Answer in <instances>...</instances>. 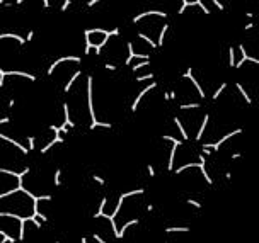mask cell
<instances>
[{
  "label": "cell",
  "instance_id": "53",
  "mask_svg": "<svg viewBox=\"0 0 259 243\" xmlns=\"http://www.w3.org/2000/svg\"><path fill=\"white\" fill-rule=\"evenodd\" d=\"M80 243H89V240H87L85 236H82V238H80Z\"/></svg>",
  "mask_w": 259,
  "mask_h": 243
},
{
  "label": "cell",
  "instance_id": "19",
  "mask_svg": "<svg viewBox=\"0 0 259 243\" xmlns=\"http://www.w3.org/2000/svg\"><path fill=\"white\" fill-rule=\"evenodd\" d=\"M138 38H140V39H143V41H145V43H147V44H148V46L152 48V49H155V48L159 46V44H157L155 41L152 39V38H148V36H147V34H145V33H138Z\"/></svg>",
  "mask_w": 259,
  "mask_h": 243
},
{
  "label": "cell",
  "instance_id": "52",
  "mask_svg": "<svg viewBox=\"0 0 259 243\" xmlns=\"http://www.w3.org/2000/svg\"><path fill=\"white\" fill-rule=\"evenodd\" d=\"M164 99H165V101H170V94H169V92H165V94H164Z\"/></svg>",
  "mask_w": 259,
  "mask_h": 243
},
{
  "label": "cell",
  "instance_id": "49",
  "mask_svg": "<svg viewBox=\"0 0 259 243\" xmlns=\"http://www.w3.org/2000/svg\"><path fill=\"white\" fill-rule=\"evenodd\" d=\"M223 175H225V179H227V180H230V179H232V172H225Z\"/></svg>",
  "mask_w": 259,
  "mask_h": 243
},
{
  "label": "cell",
  "instance_id": "21",
  "mask_svg": "<svg viewBox=\"0 0 259 243\" xmlns=\"http://www.w3.org/2000/svg\"><path fill=\"white\" fill-rule=\"evenodd\" d=\"M199 170H201V175H203V179L206 180V184H208V185H213V179H211L210 174L206 172V167H204V163H199Z\"/></svg>",
  "mask_w": 259,
  "mask_h": 243
},
{
  "label": "cell",
  "instance_id": "13",
  "mask_svg": "<svg viewBox=\"0 0 259 243\" xmlns=\"http://www.w3.org/2000/svg\"><path fill=\"white\" fill-rule=\"evenodd\" d=\"M63 124H67L68 128H73L75 122L70 119V111H68V104L63 102Z\"/></svg>",
  "mask_w": 259,
  "mask_h": 243
},
{
  "label": "cell",
  "instance_id": "2",
  "mask_svg": "<svg viewBox=\"0 0 259 243\" xmlns=\"http://www.w3.org/2000/svg\"><path fill=\"white\" fill-rule=\"evenodd\" d=\"M240 133H242V128H237V129H234L232 133H227L225 136H222L217 143H204V145H201V148H208V150H211V151H218V150H220V146H222L225 141H228L230 138L240 135Z\"/></svg>",
  "mask_w": 259,
  "mask_h": 243
},
{
  "label": "cell",
  "instance_id": "34",
  "mask_svg": "<svg viewBox=\"0 0 259 243\" xmlns=\"http://www.w3.org/2000/svg\"><path fill=\"white\" fill-rule=\"evenodd\" d=\"M147 175L155 177V169H154V165H147Z\"/></svg>",
  "mask_w": 259,
  "mask_h": 243
},
{
  "label": "cell",
  "instance_id": "18",
  "mask_svg": "<svg viewBox=\"0 0 259 243\" xmlns=\"http://www.w3.org/2000/svg\"><path fill=\"white\" fill-rule=\"evenodd\" d=\"M194 5H196V0H193V2H191V0H183V2H181V9L177 10V14H179V15H183V14L186 12V9H188V7H194Z\"/></svg>",
  "mask_w": 259,
  "mask_h": 243
},
{
  "label": "cell",
  "instance_id": "30",
  "mask_svg": "<svg viewBox=\"0 0 259 243\" xmlns=\"http://www.w3.org/2000/svg\"><path fill=\"white\" fill-rule=\"evenodd\" d=\"M196 5L199 7V9H201V12H203V14H206V15H208V14L211 12L210 9H208V7H206V5L203 4V0H196Z\"/></svg>",
  "mask_w": 259,
  "mask_h": 243
},
{
  "label": "cell",
  "instance_id": "47",
  "mask_svg": "<svg viewBox=\"0 0 259 243\" xmlns=\"http://www.w3.org/2000/svg\"><path fill=\"white\" fill-rule=\"evenodd\" d=\"M230 158H232V160H237V158H242V155H240V153H232Z\"/></svg>",
  "mask_w": 259,
  "mask_h": 243
},
{
  "label": "cell",
  "instance_id": "12",
  "mask_svg": "<svg viewBox=\"0 0 259 243\" xmlns=\"http://www.w3.org/2000/svg\"><path fill=\"white\" fill-rule=\"evenodd\" d=\"M56 143H63V138H61L60 135H55V140H51V141L48 143L46 146H43V148H41V155H46V153H48V151H49L51 148H53Z\"/></svg>",
  "mask_w": 259,
  "mask_h": 243
},
{
  "label": "cell",
  "instance_id": "36",
  "mask_svg": "<svg viewBox=\"0 0 259 243\" xmlns=\"http://www.w3.org/2000/svg\"><path fill=\"white\" fill-rule=\"evenodd\" d=\"M92 238H94V240H95L97 243H108L106 240H104V238L101 236V235H99V233H94V235H92Z\"/></svg>",
  "mask_w": 259,
  "mask_h": 243
},
{
  "label": "cell",
  "instance_id": "40",
  "mask_svg": "<svg viewBox=\"0 0 259 243\" xmlns=\"http://www.w3.org/2000/svg\"><path fill=\"white\" fill-rule=\"evenodd\" d=\"M33 38H34V31H29L26 34V41H33Z\"/></svg>",
  "mask_w": 259,
  "mask_h": 243
},
{
  "label": "cell",
  "instance_id": "10",
  "mask_svg": "<svg viewBox=\"0 0 259 243\" xmlns=\"http://www.w3.org/2000/svg\"><path fill=\"white\" fill-rule=\"evenodd\" d=\"M0 39H15L19 44H26L27 41H26V38H22V36H19V34H15V33H2L0 34Z\"/></svg>",
  "mask_w": 259,
  "mask_h": 243
},
{
  "label": "cell",
  "instance_id": "43",
  "mask_svg": "<svg viewBox=\"0 0 259 243\" xmlns=\"http://www.w3.org/2000/svg\"><path fill=\"white\" fill-rule=\"evenodd\" d=\"M254 26H256L254 22H247V24H245V26H244V29H245V31H251V29H252V27H254Z\"/></svg>",
  "mask_w": 259,
  "mask_h": 243
},
{
  "label": "cell",
  "instance_id": "33",
  "mask_svg": "<svg viewBox=\"0 0 259 243\" xmlns=\"http://www.w3.org/2000/svg\"><path fill=\"white\" fill-rule=\"evenodd\" d=\"M27 148H29V151H31V150H36V143H34V136H29V138H27Z\"/></svg>",
  "mask_w": 259,
  "mask_h": 243
},
{
  "label": "cell",
  "instance_id": "17",
  "mask_svg": "<svg viewBox=\"0 0 259 243\" xmlns=\"http://www.w3.org/2000/svg\"><path fill=\"white\" fill-rule=\"evenodd\" d=\"M80 75H82V72H80V70H77V72H73V75H72V78L68 80V83L65 85V88H63V90H65V92H70V88H72V85H73L75 82H77V78H79Z\"/></svg>",
  "mask_w": 259,
  "mask_h": 243
},
{
  "label": "cell",
  "instance_id": "28",
  "mask_svg": "<svg viewBox=\"0 0 259 243\" xmlns=\"http://www.w3.org/2000/svg\"><path fill=\"white\" fill-rule=\"evenodd\" d=\"M148 65H150V60H148V61H140V63H136V65H133V67H131V72H133V73H136L140 68L148 67Z\"/></svg>",
  "mask_w": 259,
  "mask_h": 243
},
{
  "label": "cell",
  "instance_id": "22",
  "mask_svg": "<svg viewBox=\"0 0 259 243\" xmlns=\"http://www.w3.org/2000/svg\"><path fill=\"white\" fill-rule=\"evenodd\" d=\"M169 31V24H164L162 29H160V33H159V41H157V44L159 46H162L164 44V39H165V33Z\"/></svg>",
  "mask_w": 259,
  "mask_h": 243
},
{
  "label": "cell",
  "instance_id": "16",
  "mask_svg": "<svg viewBox=\"0 0 259 243\" xmlns=\"http://www.w3.org/2000/svg\"><path fill=\"white\" fill-rule=\"evenodd\" d=\"M174 124L177 126V129H179V133H181V136H183V140H184V141H188V140H189V135L186 133V129H184L183 122H181V119H179V117H174Z\"/></svg>",
  "mask_w": 259,
  "mask_h": 243
},
{
  "label": "cell",
  "instance_id": "48",
  "mask_svg": "<svg viewBox=\"0 0 259 243\" xmlns=\"http://www.w3.org/2000/svg\"><path fill=\"white\" fill-rule=\"evenodd\" d=\"M198 160H199V163H206V158H204V155L201 153V155L198 156Z\"/></svg>",
  "mask_w": 259,
  "mask_h": 243
},
{
  "label": "cell",
  "instance_id": "7",
  "mask_svg": "<svg viewBox=\"0 0 259 243\" xmlns=\"http://www.w3.org/2000/svg\"><path fill=\"white\" fill-rule=\"evenodd\" d=\"M0 140H2V141H5V143H9V145H12L14 148H17L20 153H22V155H27V153H29V148H27V146H22L19 141H15L14 138L7 136L5 133H0Z\"/></svg>",
  "mask_w": 259,
  "mask_h": 243
},
{
  "label": "cell",
  "instance_id": "45",
  "mask_svg": "<svg viewBox=\"0 0 259 243\" xmlns=\"http://www.w3.org/2000/svg\"><path fill=\"white\" fill-rule=\"evenodd\" d=\"M145 209H147V213H152V211L155 209V206H154V204H147V208H145Z\"/></svg>",
  "mask_w": 259,
  "mask_h": 243
},
{
  "label": "cell",
  "instance_id": "27",
  "mask_svg": "<svg viewBox=\"0 0 259 243\" xmlns=\"http://www.w3.org/2000/svg\"><path fill=\"white\" fill-rule=\"evenodd\" d=\"M235 63H237V61H235V48H228V65H230V67H235Z\"/></svg>",
  "mask_w": 259,
  "mask_h": 243
},
{
  "label": "cell",
  "instance_id": "32",
  "mask_svg": "<svg viewBox=\"0 0 259 243\" xmlns=\"http://www.w3.org/2000/svg\"><path fill=\"white\" fill-rule=\"evenodd\" d=\"M92 180H94V182H97L99 185H104V184H106V180H104L101 175H97V174H92Z\"/></svg>",
  "mask_w": 259,
  "mask_h": 243
},
{
  "label": "cell",
  "instance_id": "6",
  "mask_svg": "<svg viewBox=\"0 0 259 243\" xmlns=\"http://www.w3.org/2000/svg\"><path fill=\"white\" fill-rule=\"evenodd\" d=\"M184 78H189L191 80V83L196 87V90H198V95H199V99H204L206 97V94H204V90H203V87H201V83L198 82V78H194V75H193V68H188L186 72H184V75H183Z\"/></svg>",
  "mask_w": 259,
  "mask_h": 243
},
{
  "label": "cell",
  "instance_id": "4",
  "mask_svg": "<svg viewBox=\"0 0 259 243\" xmlns=\"http://www.w3.org/2000/svg\"><path fill=\"white\" fill-rule=\"evenodd\" d=\"M82 61V58L80 56H61V58H58V60H55L49 67H48V75H53V72H55V68L58 67V65H61V63H80Z\"/></svg>",
  "mask_w": 259,
  "mask_h": 243
},
{
  "label": "cell",
  "instance_id": "8",
  "mask_svg": "<svg viewBox=\"0 0 259 243\" xmlns=\"http://www.w3.org/2000/svg\"><path fill=\"white\" fill-rule=\"evenodd\" d=\"M148 15H159V17H162V19H167V12H164V10H145V12L138 14L136 17H133V22H140L142 19L145 17H148Z\"/></svg>",
  "mask_w": 259,
  "mask_h": 243
},
{
  "label": "cell",
  "instance_id": "23",
  "mask_svg": "<svg viewBox=\"0 0 259 243\" xmlns=\"http://www.w3.org/2000/svg\"><path fill=\"white\" fill-rule=\"evenodd\" d=\"M90 128V131H94L95 128H104V129H113V124L111 122H101V121H97L95 124H90L89 126Z\"/></svg>",
  "mask_w": 259,
  "mask_h": 243
},
{
  "label": "cell",
  "instance_id": "24",
  "mask_svg": "<svg viewBox=\"0 0 259 243\" xmlns=\"http://www.w3.org/2000/svg\"><path fill=\"white\" fill-rule=\"evenodd\" d=\"M225 88H227V82H223V83H222V85H220V87H218L217 90L213 92V95H211V99H213V101H217L218 97H220V95H222V94L225 92Z\"/></svg>",
  "mask_w": 259,
  "mask_h": 243
},
{
  "label": "cell",
  "instance_id": "14",
  "mask_svg": "<svg viewBox=\"0 0 259 243\" xmlns=\"http://www.w3.org/2000/svg\"><path fill=\"white\" fill-rule=\"evenodd\" d=\"M126 48H128V58L124 60V65H130L131 67V60H135V48H133V43L131 41H128L126 43Z\"/></svg>",
  "mask_w": 259,
  "mask_h": 243
},
{
  "label": "cell",
  "instance_id": "38",
  "mask_svg": "<svg viewBox=\"0 0 259 243\" xmlns=\"http://www.w3.org/2000/svg\"><path fill=\"white\" fill-rule=\"evenodd\" d=\"M213 5L217 7L218 10H223V9H225V7H223V4H222L220 0H213Z\"/></svg>",
  "mask_w": 259,
  "mask_h": 243
},
{
  "label": "cell",
  "instance_id": "1",
  "mask_svg": "<svg viewBox=\"0 0 259 243\" xmlns=\"http://www.w3.org/2000/svg\"><path fill=\"white\" fill-rule=\"evenodd\" d=\"M92 83H94V78L92 75L87 77V109L89 114H90V124H95L97 122V117H95V111H94V92H92Z\"/></svg>",
  "mask_w": 259,
  "mask_h": 243
},
{
  "label": "cell",
  "instance_id": "41",
  "mask_svg": "<svg viewBox=\"0 0 259 243\" xmlns=\"http://www.w3.org/2000/svg\"><path fill=\"white\" fill-rule=\"evenodd\" d=\"M14 106H15V99H9V102H7V107L12 109Z\"/></svg>",
  "mask_w": 259,
  "mask_h": 243
},
{
  "label": "cell",
  "instance_id": "20",
  "mask_svg": "<svg viewBox=\"0 0 259 243\" xmlns=\"http://www.w3.org/2000/svg\"><path fill=\"white\" fill-rule=\"evenodd\" d=\"M189 228L188 226H170V228H165V233H188Z\"/></svg>",
  "mask_w": 259,
  "mask_h": 243
},
{
  "label": "cell",
  "instance_id": "39",
  "mask_svg": "<svg viewBox=\"0 0 259 243\" xmlns=\"http://www.w3.org/2000/svg\"><path fill=\"white\" fill-rule=\"evenodd\" d=\"M58 128H60V135H61V133L65 135V133H68V129H70L67 124H61V126H58Z\"/></svg>",
  "mask_w": 259,
  "mask_h": 243
},
{
  "label": "cell",
  "instance_id": "11",
  "mask_svg": "<svg viewBox=\"0 0 259 243\" xmlns=\"http://www.w3.org/2000/svg\"><path fill=\"white\" fill-rule=\"evenodd\" d=\"M208 119H210V116H208V114H204V116H203V121H201V126H199V129H198L196 136H194V141H199V140L203 138L204 129H206V126H208Z\"/></svg>",
  "mask_w": 259,
  "mask_h": 243
},
{
  "label": "cell",
  "instance_id": "25",
  "mask_svg": "<svg viewBox=\"0 0 259 243\" xmlns=\"http://www.w3.org/2000/svg\"><path fill=\"white\" fill-rule=\"evenodd\" d=\"M198 107H201V104H199V102H189V104H181V106H179V109H181V111H188V109H198Z\"/></svg>",
  "mask_w": 259,
  "mask_h": 243
},
{
  "label": "cell",
  "instance_id": "3",
  "mask_svg": "<svg viewBox=\"0 0 259 243\" xmlns=\"http://www.w3.org/2000/svg\"><path fill=\"white\" fill-rule=\"evenodd\" d=\"M5 77H22V78H27L29 82H36V75L27 73V72H15V70H0V87L5 85Z\"/></svg>",
  "mask_w": 259,
  "mask_h": 243
},
{
  "label": "cell",
  "instance_id": "55",
  "mask_svg": "<svg viewBox=\"0 0 259 243\" xmlns=\"http://www.w3.org/2000/svg\"><path fill=\"white\" fill-rule=\"evenodd\" d=\"M164 243H167V242H164Z\"/></svg>",
  "mask_w": 259,
  "mask_h": 243
},
{
  "label": "cell",
  "instance_id": "9",
  "mask_svg": "<svg viewBox=\"0 0 259 243\" xmlns=\"http://www.w3.org/2000/svg\"><path fill=\"white\" fill-rule=\"evenodd\" d=\"M183 141L179 140L177 143H172V148H170V153H169V160H167V172H172L174 169V162H176V151H177V146H181Z\"/></svg>",
  "mask_w": 259,
  "mask_h": 243
},
{
  "label": "cell",
  "instance_id": "54",
  "mask_svg": "<svg viewBox=\"0 0 259 243\" xmlns=\"http://www.w3.org/2000/svg\"><path fill=\"white\" fill-rule=\"evenodd\" d=\"M245 15H247L249 19H252V17H254V14H252V12H245Z\"/></svg>",
  "mask_w": 259,
  "mask_h": 243
},
{
  "label": "cell",
  "instance_id": "15",
  "mask_svg": "<svg viewBox=\"0 0 259 243\" xmlns=\"http://www.w3.org/2000/svg\"><path fill=\"white\" fill-rule=\"evenodd\" d=\"M235 87H237V90H239V94L244 97V101H245V104H252V99H251V95L245 92V88H244V85L240 83V82H237L235 83Z\"/></svg>",
  "mask_w": 259,
  "mask_h": 243
},
{
  "label": "cell",
  "instance_id": "35",
  "mask_svg": "<svg viewBox=\"0 0 259 243\" xmlns=\"http://www.w3.org/2000/svg\"><path fill=\"white\" fill-rule=\"evenodd\" d=\"M70 5H72V0H65V2L61 4L60 10H61V12H65V10H67V9H68V7H70Z\"/></svg>",
  "mask_w": 259,
  "mask_h": 243
},
{
  "label": "cell",
  "instance_id": "46",
  "mask_svg": "<svg viewBox=\"0 0 259 243\" xmlns=\"http://www.w3.org/2000/svg\"><path fill=\"white\" fill-rule=\"evenodd\" d=\"M119 34H121V31H119V27H116V29H113V36H118V38H119Z\"/></svg>",
  "mask_w": 259,
  "mask_h": 243
},
{
  "label": "cell",
  "instance_id": "44",
  "mask_svg": "<svg viewBox=\"0 0 259 243\" xmlns=\"http://www.w3.org/2000/svg\"><path fill=\"white\" fill-rule=\"evenodd\" d=\"M97 4H99V0H89L87 7H94V5H97Z\"/></svg>",
  "mask_w": 259,
  "mask_h": 243
},
{
  "label": "cell",
  "instance_id": "26",
  "mask_svg": "<svg viewBox=\"0 0 259 243\" xmlns=\"http://www.w3.org/2000/svg\"><path fill=\"white\" fill-rule=\"evenodd\" d=\"M53 185H61V169H56L53 174Z\"/></svg>",
  "mask_w": 259,
  "mask_h": 243
},
{
  "label": "cell",
  "instance_id": "5",
  "mask_svg": "<svg viewBox=\"0 0 259 243\" xmlns=\"http://www.w3.org/2000/svg\"><path fill=\"white\" fill-rule=\"evenodd\" d=\"M155 87H157V83H155V82H152V83H148V85H147L145 88H142V90H140V94L136 95L135 101H133V104H131V112H136V109H138V104L142 102V99H143V97H145L147 94H148L150 90H154Z\"/></svg>",
  "mask_w": 259,
  "mask_h": 243
},
{
  "label": "cell",
  "instance_id": "51",
  "mask_svg": "<svg viewBox=\"0 0 259 243\" xmlns=\"http://www.w3.org/2000/svg\"><path fill=\"white\" fill-rule=\"evenodd\" d=\"M169 94H170V99L174 101V99H176V92H174V90H169Z\"/></svg>",
  "mask_w": 259,
  "mask_h": 243
},
{
  "label": "cell",
  "instance_id": "37",
  "mask_svg": "<svg viewBox=\"0 0 259 243\" xmlns=\"http://www.w3.org/2000/svg\"><path fill=\"white\" fill-rule=\"evenodd\" d=\"M104 68H106V70H109V72H116V70H118V67H116V65H113V63H104Z\"/></svg>",
  "mask_w": 259,
  "mask_h": 243
},
{
  "label": "cell",
  "instance_id": "50",
  "mask_svg": "<svg viewBox=\"0 0 259 243\" xmlns=\"http://www.w3.org/2000/svg\"><path fill=\"white\" fill-rule=\"evenodd\" d=\"M43 7L48 9V7H49V0H43Z\"/></svg>",
  "mask_w": 259,
  "mask_h": 243
},
{
  "label": "cell",
  "instance_id": "42",
  "mask_svg": "<svg viewBox=\"0 0 259 243\" xmlns=\"http://www.w3.org/2000/svg\"><path fill=\"white\" fill-rule=\"evenodd\" d=\"M9 122H10V117H9V116H5V117L0 119V124H9Z\"/></svg>",
  "mask_w": 259,
  "mask_h": 243
},
{
  "label": "cell",
  "instance_id": "31",
  "mask_svg": "<svg viewBox=\"0 0 259 243\" xmlns=\"http://www.w3.org/2000/svg\"><path fill=\"white\" fill-rule=\"evenodd\" d=\"M154 77H155L154 73H147V75H140V77H136L135 80L136 82H145V80H152Z\"/></svg>",
  "mask_w": 259,
  "mask_h": 243
},
{
  "label": "cell",
  "instance_id": "29",
  "mask_svg": "<svg viewBox=\"0 0 259 243\" xmlns=\"http://www.w3.org/2000/svg\"><path fill=\"white\" fill-rule=\"evenodd\" d=\"M186 204H189V206L196 208V209H201L203 208V204L199 203V201H196V199H186Z\"/></svg>",
  "mask_w": 259,
  "mask_h": 243
}]
</instances>
